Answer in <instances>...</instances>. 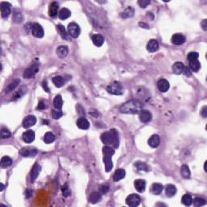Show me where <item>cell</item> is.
<instances>
[{
  "mask_svg": "<svg viewBox=\"0 0 207 207\" xmlns=\"http://www.w3.org/2000/svg\"><path fill=\"white\" fill-rule=\"evenodd\" d=\"M52 81L57 88H62L64 84V79L62 76H55L52 78Z\"/></svg>",
  "mask_w": 207,
  "mask_h": 207,
  "instance_id": "obj_35",
  "label": "cell"
},
{
  "mask_svg": "<svg viewBox=\"0 0 207 207\" xmlns=\"http://www.w3.org/2000/svg\"><path fill=\"white\" fill-rule=\"evenodd\" d=\"M134 10L131 8V7H129V8H127L126 9H125V10L122 13V15H122V18L126 19V18L132 17V16L134 15Z\"/></svg>",
  "mask_w": 207,
  "mask_h": 207,
  "instance_id": "obj_38",
  "label": "cell"
},
{
  "mask_svg": "<svg viewBox=\"0 0 207 207\" xmlns=\"http://www.w3.org/2000/svg\"><path fill=\"white\" fill-rule=\"evenodd\" d=\"M108 92L112 95H121L124 92V89L122 87V83L120 82H113L107 87Z\"/></svg>",
  "mask_w": 207,
  "mask_h": 207,
  "instance_id": "obj_3",
  "label": "cell"
},
{
  "mask_svg": "<svg viewBox=\"0 0 207 207\" xmlns=\"http://www.w3.org/2000/svg\"><path fill=\"white\" fill-rule=\"evenodd\" d=\"M125 176V171L122 168H119L115 172L114 175H113V180L114 181H119V180H122L123 178Z\"/></svg>",
  "mask_w": 207,
  "mask_h": 207,
  "instance_id": "obj_25",
  "label": "cell"
},
{
  "mask_svg": "<svg viewBox=\"0 0 207 207\" xmlns=\"http://www.w3.org/2000/svg\"><path fill=\"white\" fill-rule=\"evenodd\" d=\"M199 57V54L197 52H190L189 54L187 55V59L189 62L193 61V60H197Z\"/></svg>",
  "mask_w": 207,
  "mask_h": 207,
  "instance_id": "obj_45",
  "label": "cell"
},
{
  "mask_svg": "<svg viewBox=\"0 0 207 207\" xmlns=\"http://www.w3.org/2000/svg\"><path fill=\"white\" fill-rule=\"evenodd\" d=\"M192 202H193V205L196 207L202 206V205L206 204L205 200L203 199V198H201V197H196L194 200H192Z\"/></svg>",
  "mask_w": 207,
  "mask_h": 207,
  "instance_id": "obj_40",
  "label": "cell"
},
{
  "mask_svg": "<svg viewBox=\"0 0 207 207\" xmlns=\"http://www.w3.org/2000/svg\"><path fill=\"white\" fill-rule=\"evenodd\" d=\"M190 71H194V72H197L201 69V63L198 60H193V61L189 62V67Z\"/></svg>",
  "mask_w": 207,
  "mask_h": 207,
  "instance_id": "obj_29",
  "label": "cell"
},
{
  "mask_svg": "<svg viewBox=\"0 0 207 207\" xmlns=\"http://www.w3.org/2000/svg\"><path fill=\"white\" fill-rule=\"evenodd\" d=\"M67 31H68L70 36L74 37V38H77L80 35L81 32L80 28H79L78 25L74 22L69 24L68 27H67Z\"/></svg>",
  "mask_w": 207,
  "mask_h": 207,
  "instance_id": "obj_5",
  "label": "cell"
},
{
  "mask_svg": "<svg viewBox=\"0 0 207 207\" xmlns=\"http://www.w3.org/2000/svg\"><path fill=\"white\" fill-rule=\"evenodd\" d=\"M71 11L69 10V9H67V8H65L61 9L58 13L59 19L62 20H66V19H68V18L71 16Z\"/></svg>",
  "mask_w": 207,
  "mask_h": 207,
  "instance_id": "obj_27",
  "label": "cell"
},
{
  "mask_svg": "<svg viewBox=\"0 0 207 207\" xmlns=\"http://www.w3.org/2000/svg\"><path fill=\"white\" fill-rule=\"evenodd\" d=\"M63 105V100L60 95H57L54 100V106L57 109H61Z\"/></svg>",
  "mask_w": 207,
  "mask_h": 207,
  "instance_id": "obj_32",
  "label": "cell"
},
{
  "mask_svg": "<svg viewBox=\"0 0 207 207\" xmlns=\"http://www.w3.org/2000/svg\"><path fill=\"white\" fill-rule=\"evenodd\" d=\"M92 40L93 44L97 47H100L101 45H103L104 42H105V38L100 34L93 35L92 37Z\"/></svg>",
  "mask_w": 207,
  "mask_h": 207,
  "instance_id": "obj_22",
  "label": "cell"
},
{
  "mask_svg": "<svg viewBox=\"0 0 207 207\" xmlns=\"http://www.w3.org/2000/svg\"><path fill=\"white\" fill-rule=\"evenodd\" d=\"M42 85H43V88H44L45 90L47 92H49V88H48V86H47V82H46V81H44V82H43V84H42Z\"/></svg>",
  "mask_w": 207,
  "mask_h": 207,
  "instance_id": "obj_54",
  "label": "cell"
},
{
  "mask_svg": "<svg viewBox=\"0 0 207 207\" xmlns=\"http://www.w3.org/2000/svg\"><path fill=\"white\" fill-rule=\"evenodd\" d=\"M37 123V118L33 115H29L25 118L24 122H23V126L25 127V129L30 128V127L35 125V124Z\"/></svg>",
  "mask_w": 207,
  "mask_h": 207,
  "instance_id": "obj_10",
  "label": "cell"
},
{
  "mask_svg": "<svg viewBox=\"0 0 207 207\" xmlns=\"http://www.w3.org/2000/svg\"><path fill=\"white\" fill-rule=\"evenodd\" d=\"M58 8L59 4L57 2H53L50 3L49 8V15L51 17H55L58 14Z\"/></svg>",
  "mask_w": 207,
  "mask_h": 207,
  "instance_id": "obj_18",
  "label": "cell"
},
{
  "mask_svg": "<svg viewBox=\"0 0 207 207\" xmlns=\"http://www.w3.org/2000/svg\"><path fill=\"white\" fill-rule=\"evenodd\" d=\"M35 139V133L34 131H32L31 129L25 131L23 134V140L25 141L26 143H31L34 141Z\"/></svg>",
  "mask_w": 207,
  "mask_h": 207,
  "instance_id": "obj_13",
  "label": "cell"
},
{
  "mask_svg": "<svg viewBox=\"0 0 207 207\" xmlns=\"http://www.w3.org/2000/svg\"><path fill=\"white\" fill-rule=\"evenodd\" d=\"M185 65L182 62H175L173 64L172 66V71L176 75H180V74H183V71H184V69H185Z\"/></svg>",
  "mask_w": 207,
  "mask_h": 207,
  "instance_id": "obj_23",
  "label": "cell"
},
{
  "mask_svg": "<svg viewBox=\"0 0 207 207\" xmlns=\"http://www.w3.org/2000/svg\"><path fill=\"white\" fill-rule=\"evenodd\" d=\"M31 32H32V34L37 38H42L44 37V29L42 27V25L37 23H35L32 25Z\"/></svg>",
  "mask_w": 207,
  "mask_h": 207,
  "instance_id": "obj_7",
  "label": "cell"
},
{
  "mask_svg": "<svg viewBox=\"0 0 207 207\" xmlns=\"http://www.w3.org/2000/svg\"><path fill=\"white\" fill-rule=\"evenodd\" d=\"M20 83V79H15V81H13L12 83H10V84L8 85V88H7V89H6V93L10 92L14 90V89L17 87L18 84H19Z\"/></svg>",
  "mask_w": 207,
  "mask_h": 207,
  "instance_id": "obj_41",
  "label": "cell"
},
{
  "mask_svg": "<svg viewBox=\"0 0 207 207\" xmlns=\"http://www.w3.org/2000/svg\"><path fill=\"white\" fill-rule=\"evenodd\" d=\"M12 159L8 156H4L1 159V168H5L7 167H9L12 165Z\"/></svg>",
  "mask_w": 207,
  "mask_h": 207,
  "instance_id": "obj_34",
  "label": "cell"
},
{
  "mask_svg": "<svg viewBox=\"0 0 207 207\" xmlns=\"http://www.w3.org/2000/svg\"><path fill=\"white\" fill-rule=\"evenodd\" d=\"M103 161L105 163V170L107 172H110L112 170L113 164L112 162V155H104V158H103Z\"/></svg>",
  "mask_w": 207,
  "mask_h": 207,
  "instance_id": "obj_20",
  "label": "cell"
},
{
  "mask_svg": "<svg viewBox=\"0 0 207 207\" xmlns=\"http://www.w3.org/2000/svg\"><path fill=\"white\" fill-rule=\"evenodd\" d=\"M102 152H103V155H112V156L115 154L114 149H112V147H110V146H105L103 147Z\"/></svg>",
  "mask_w": 207,
  "mask_h": 207,
  "instance_id": "obj_42",
  "label": "cell"
},
{
  "mask_svg": "<svg viewBox=\"0 0 207 207\" xmlns=\"http://www.w3.org/2000/svg\"><path fill=\"white\" fill-rule=\"evenodd\" d=\"M51 115L54 119L58 120V119H59L61 117H62V112L60 109L52 110Z\"/></svg>",
  "mask_w": 207,
  "mask_h": 207,
  "instance_id": "obj_44",
  "label": "cell"
},
{
  "mask_svg": "<svg viewBox=\"0 0 207 207\" xmlns=\"http://www.w3.org/2000/svg\"><path fill=\"white\" fill-rule=\"evenodd\" d=\"M76 125L77 126L81 129H84V130H87V129H89L90 127V123L88 122V120L86 119L85 117H80L77 120L76 122Z\"/></svg>",
  "mask_w": 207,
  "mask_h": 207,
  "instance_id": "obj_16",
  "label": "cell"
},
{
  "mask_svg": "<svg viewBox=\"0 0 207 207\" xmlns=\"http://www.w3.org/2000/svg\"><path fill=\"white\" fill-rule=\"evenodd\" d=\"M69 49L66 46H64V45H62V46H59L58 49H57V54L58 56L60 58H65L67 55H68Z\"/></svg>",
  "mask_w": 207,
  "mask_h": 207,
  "instance_id": "obj_24",
  "label": "cell"
},
{
  "mask_svg": "<svg viewBox=\"0 0 207 207\" xmlns=\"http://www.w3.org/2000/svg\"><path fill=\"white\" fill-rule=\"evenodd\" d=\"M176 193V187L173 185H168L166 187V194L169 197H173Z\"/></svg>",
  "mask_w": 207,
  "mask_h": 207,
  "instance_id": "obj_31",
  "label": "cell"
},
{
  "mask_svg": "<svg viewBox=\"0 0 207 207\" xmlns=\"http://www.w3.org/2000/svg\"><path fill=\"white\" fill-rule=\"evenodd\" d=\"M38 71H39V65L37 63L32 64L30 67H28V68L25 70L23 76H24L25 78H33L37 75Z\"/></svg>",
  "mask_w": 207,
  "mask_h": 207,
  "instance_id": "obj_4",
  "label": "cell"
},
{
  "mask_svg": "<svg viewBox=\"0 0 207 207\" xmlns=\"http://www.w3.org/2000/svg\"><path fill=\"white\" fill-rule=\"evenodd\" d=\"M57 29L58 31L59 34L61 36V37L63 40L68 39V33L66 32V30L62 25H58L57 26Z\"/></svg>",
  "mask_w": 207,
  "mask_h": 207,
  "instance_id": "obj_30",
  "label": "cell"
},
{
  "mask_svg": "<svg viewBox=\"0 0 207 207\" xmlns=\"http://www.w3.org/2000/svg\"><path fill=\"white\" fill-rule=\"evenodd\" d=\"M181 202H182L183 204L185 205H186V206H189V205H191L192 203V196L190 194H189V193H186V194H185L182 197Z\"/></svg>",
  "mask_w": 207,
  "mask_h": 207,
  "instance_id": "obj_37",
  "label": "cell"
},
{
  "mask_svg": "<svg viewBox=\"0 0 207 207\" xmlns=\"http://www.w3.org/2000/svg\"><path fill=\"white\" fill-rule=\"evenodd\" d=\"M139 119L143 123H147L152 119V114L148 110H142L139 114Z\"/></svg>",
  "mask_w": 207,
  "mask_h": 207,
  "instance_id": "obj_12",
  "label": "cell"
},
{
  "mask_svg": "<svg viewBox=\"0 0 207 207\" xmlns=\"http://www.w3.org/2000/svg\"><path fill=\"white\" fill-rule=\"evenodd\" d=\"M41 172V166L38 163H35L31 171V183H33L36 180Z\"/></svg>",
  "mask_w": 207,
  "mask_h": 207,
  "instance_id": "obj_19",
  "label": "cell"
},
{
  "mask_svg": "<svg viewBox=\"0 0 207 207\" xmlns=\"http://www.w3.org/2000/svg\"><path fill=\"white\" fill-rule=\"evenodd\" d=\"M46 103H45V100H41L39 102V104H38V106H37V109L40 110H43L45 109V108H46Z\"/></svg>",
  "mask_w": 207,
  "mask_h": 207,
  "instance_id": "obj_49",
  "label": "cell"
},
{
  "mask_svg": "<svg viewBox=\"0 0 207 207\" xmlns=\"http://www.w3.org/2000/svg\"><path fill=\"white\" fill-rule=\"evenodd\" d=\"M101 200V194L100 192H93L91 193L90 197H89V202L92 204H95V203H97Z\"/></svg>",
  "mask_w": 207,
  "mask_h": 207,
  "instance_id": "obj_28",
  "label": "cell"
},
{
  "mask_svg": "<svg viewBox=\"0 0 207 207\" xmlns=\"http://www.w3.org/2000/svg\"><path fill=\"white\" fill-rule=\"evenodd\" d=\"M150 3H151V2L148 1V0H140V1L138 2L139 5L142 8H146V7H147V5L150 4Z\"/></svg>",
  "mask_w": 207,
  "mask_h": 207,
  "instance_id": "obj_48",
  "label": "cell"
},
{
  "mask_svg": "<svg viewBox=\"0 0 207 207\" xmlns=\"http://www.w3.org/2000/svg\"><path fill=\"white\" fill-rule=\"evenodd\" d=\"M100 191H101V192L102 193H106V192L109 191V187L108 186H102V187L100 188Z\"/></svg>",
  "mask_w": 207,
  "mask_h": 207,
  "instance_id": "obj_53",
  "label": "cell"
},
{
  "mask_svg": "<svg viewBox=\"0 0 207 207\" xmlns=\"http://www.w3.org/2000/svg\"><path fill=\"white\" fill-rule=\"evenodd\" d=\"M142 104L139 100H131L120 108V112L125 114H138L142 110Z\"/></svg>",
  "mask_w": 207,
  "mask_h": 207,
  "instance_id": "obj_1",
  "label": "cell"
},
{
  "mask_svg": "<svg viewBox=\"0 0 207 207\" xmlns=\"http://www.w3.org/2000/svg\"><path fill=\"white\" fill-rule=\"evenodd\" d=\"M54 140H55V136L54 134L51 132H47L45 133L44 136V142L46 144H50L52 142H54Z\"/></svg>",
  "mask_w": 207,
  "mask_h": 207,
  "instance_id": "obj_36",
  "label": "cell"
},
{
  "mask_svg": "<svg viewBox=\"0 0 207 207\" xmlns=\"http://www.w3.org/2000/svg\"><path fill=\"white\" fill-rule=\"evenodd\" d=\"M204 169L205 171L206 172V162H205V164H204Z\"/></svg>",
  "mask_w": 207,
  "mask_h": 207,
  "instance_id": "obj_56",
  "label": "cell"
},
{
  "mask_svg": "<svg viewBox=\"0 0 207 207\" xmlns=\"http://www.w3.org/2000/svg\"><path fill=\"white\" fill-rule=\"evenodd\" d=\"M20 154L23 157H34L37 155V150L33 147H24L20 151Z\"/></svg>",
  "mask_w": 207,
  "mask_h": 207,
  "instance_id": "obj_8",
  "label": "cell"
},
{
  "mask_svg": "<svg viewBox=\"0 0 207 207\" xmlns=\"http://www.w3.org/2000/svg\"><path fill=\"white\" fill-rule=\"evenodd\" d=\"M157 88L161 92H166L170 88V83L167 79L161 78L157 83Z\"/></svg>",
  "mask_w": 207,
  "mask_h": 207,
  "instance_id": "obj_11",
  "label": "cell"
},
{
  "mask_svg": "<svg viewBox=\"0 0 207 207\" xmlns=\"http://www.w3.org/2000/svg\"><path fill=\"white\" fill-rule=\"evenodd\" d=\"M11 137V133L8 129L3 128L1 129V139H8Z\"/></svg>",
  "mask_w": 207,
  "mask_h": 207,
  "instance_id": "obj_47",
  "label": "cell"
},
{
  "mask_svg": "<svg viewBox=\"0 0 207 207\" xmlns=\"http://www.w3.org/2000/svg\"><path fill=\"white\" fill-rule=\"evenodd\" d=\"M3 189H4V185L3 184H1V191H3Z\"/></svg>",
  "mask_w": 207,
  "mask_h": 207,
  "instance_id": "obj_55",
  "label": "cell"
},
{
  "mask_svg": "<svg viewBox=\"0 0 207 207\" xmlns=\"http://www.w3.org/2000/svg\"><path fill=\"white\" fill-rule=\"evenodd\" d=\"M160 144V138L158 134H154L148 139V145L152 148L158 147Z\"/></svg>",
  "mask_w": 207,
  "mask_h": 207,
  "instance_id": "obj_15",
  "label": "cell"
},
{
  "mask_svg": "<svg viewBox=\"0 0 207 207\" xmlns=\"http://www.w3.org/2000/svg\"><path fill=\"white\" fill-rule=\"evenodd\" d=\"M180 173H181V175L185 179H189L190 177V175H191L189 168V167L187 165H185V164H184L181 167V168H180Z\"/></svg>",
  "mask_w": 207,
  "mask_h": 207,
  "instance_id": "obj_33",
  "label": "cell"
},
{
  "mask_svg": "<svg viewBox=\"0 0 207 207\" xmlns=\"http://www.w3.org/2000/svg\"><path fill=\"white\" fill-rule=\"evenodd\" d=\"M134 166H135L137 168V169L139 171H146V172H147V171L149 170L148 167H147V165H146V163H143V162H141V161H138V162H136L135 164H134Z\"/></svg>",
  "mask_w": 207,
  "mask_h": 207,
  "instance_id": "obj_39",
  "label": "cell"
},
{
  "mask_svg": "<svg viewBox=\"0 0 207 207\" xmlns=\"http://www.w3.org/2000/svg\"><path fill=\"white\" fill-rule=\"evenodd\" d=\"M126 204L127 205H129L130 207H136L138 206L140 202H141V198L138 194L135 193H132V194L129 195L126 198Z\"/></svg>",
  "mask_w": 207,
  "mask_h": 207,
  "instance_id": "obj_6",
  "label": "cell"
},
{
  "mask_svg": "<svg viewBox=\"0 0 207 207\" xmlns=\"http://www.w3.org/2000/svg\"><path fill=\"white\" fill-rule=\"evenodd\" d=\"M13 20L16 23L21 22L23 20V16L21 15V12H17V11H15L14 15H13Z\"/></svg>",
  "mask_w": 207,
  "mask_h": 207,
  "instance_id": "obj_43",
  "label": "cell"
},
{
  "mask_svg": "<svg viewBox=\"0 0 207 207\" xmlns=\"http://www.w3.org/2000/svg\"><path fill=\"white\" fill-rule=\"evenodd\" d=\"M62 193H63V196L65 197H69L70 195H71V190H70V188L68 187V185H64L62 187Z\"/></svg>",
  "mask_w": 207,
  "mask_h": 207,
  "instance_id": "obj_46",
  "label": "cell"
},
{
  "mask_svg": "<svg viewBox=\"0 0 207 207\" xmlns=\"http://www.w3.org/2000/svg\"><path fill=\"white\" fill-rule=\"evenodd\" d=\"M100 139L103 143L106 145H112L114 147H117L119 146V138H118V133L115 129H112L110 131L105 132L101 134Z\"/></svg>",
  "mask_w": 207,
  "mask_h": 207,
  "instance_id": "obj_2",
  "label": "cell"
},
{
  "mask_svg": "<svg viewBox=\"0 0 207 207\" xmlns=\"http://www.w3.org/2000/svg\"><path fill=\"white\" fill-rule=\"evenodd\" d=\"M146 181L142 179H139L134 181V187L136 190L139 192H143L146 189Z\"/></svg>",
  "mask_w": 207,
  "mask_h": 207,
  "instance_id": "obj_21",
  "label": "cell"
},
{
  "mask_svg": "<svg viewBox=\"0 0 207 207\" xmlns=\"http://www.w3.org/2000/svg\"><path fill=\"white\" fill-rule=\"evenodd\" d=\"M11 5L8 2H3L1 3V15L2 17L7 18L11 14Z\"/></svg>",
  "mask_w": 207,
  "mask_h": 207,
  "instance_id": "obj_9",
  "label": "cell"
},
{
  "mask_svg": "<svg viewBox=\"0 0 207 207\" xmlns=\"http://www.w3.org/2000/svg\"><path fill=\"white\" fill-rule=\"evenodd\" d=\"M163 189V186L161 184H158V183H155L151 185V192L155 195L160 194L162 191Z\"/></svg>",
  "mask_w": 207,
  "mask_h": 207,
  "instance_id": "obj_26",
  "label": "cell"
},
{
  "mask_svg": "<svg viewBox=\"0 0 207 207\" xmlns=\"http://www.w3.org/2000/svg\"><path fill=\"white\" fill-rule=\"evenodd\" d=\"M201 25H202V29L204 31H206L207 30V20H203L201 23Z\"/></svg>",
  "mask_w": 207,
  "mask_h": 207,
  "instance_id": "obj_52",
  "label": "cell"
},
{
  "mask_svg": "<svg viewBox=\"0 0 207 207\" xmlns=\"http://www.w3.org/2000/svg\"><path fill=\"white\" fill-rule=\"evenodd\" d=\"M183 74H184L185 76H188V77H190V76L192 75V73H191L190 69L189 68V67H187V66H185V69H184Z\"/></svg>",
  "mask_w": 207,
  "mask_h": 207,
  "instance_id": "obj_50",
  "label": "cell"
},
{
  "mask_svg": "<svg viewBox=\"0 0 207 207\" xmlns=\"http://www.w3.org/2000/svg\"><path fill=\"white\" fill-rule=\"evenodd\" d=\"M201 114L202 115L203 117H207V107L206 106H204L202 108V111H201Z\"/></svg>",
  "mask_w": 207,
  "mask_h": 207,
  "instance_id": "obj_51",
  "label": "cell"
},
{
  "mask_svg": "<svg viewBox=\"0 0 207 207\" xmlns=\"http://www.w3.org/2000/svg\"><path fill=\"white\" fill-rule=\"evenodd\" d=\"M159 42L156 41V40H151L149 41V42L147 43V45H146V49L148 50L150 53H155L159 49Z\"/></svg>",
  "mask_w": 207,
  "mask_h": 207,
  "instance_id": "obj_17",
  "label": "cell"
},
{
  "mask_svg": "<svg viewBox=\"0 0 207 207\" xmlns=\"http://www.w3.org/2000/svg\"><path fill=\"white\" fill-rule=\"evenodd\" d=\"M185 42V37L182 34L180 33H176L174 34L172 37V43L175 45H180L184 44Z\"/></svg>",
  "mask_w": 207,
  "mask_h": 207,
  "instance_id": "obj_14",
  "label": "cell"
}]
</instances>
